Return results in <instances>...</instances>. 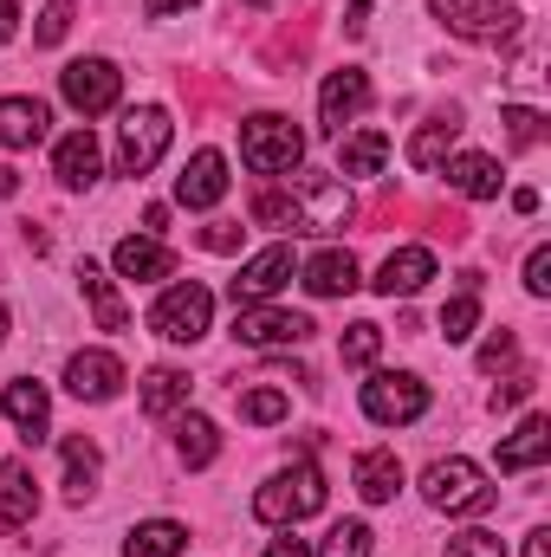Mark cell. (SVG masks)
Masks as SVG:
<instances>
[{
	"label": "cell",
	"instance_id": "bcb514c9",
	"mask_svg": "<svg viewBox=\"0 0 551 557\" xmlns=\"http://www.w3.org/2000/svg\"><path fill=\"white\" fill-rule=\"evenodd\" d=\"M13 26H20V0H0V46L13 39Z\"/></svg>",
	"mask_w": 551,
	"mask_h": 557
},
{
	"label": "cell",
	"instance_id": "9a60e30c",
	"mask_svg": "<svg viewBox=\"0 0 551 557\" xmlns=\"http://www.w3.org/2000/svg\"><path fill=\"white\" fill-rule=\"evenodd\" d=\"M0 409H7V421H13V428H20V441H26V447H39V441H46V416H52V403H46V383H33V376L7 383Z\"/></svg>",
	"mask_w": 551,
	"mask_h": 557
},
{
	"label": "cell",
	"instance_id": "83f0119b",
	"mask_svg": "<svg viewBox=\"0 0 551 557\" xmlns=\"http://www.w3.org/2000/svg\"><path fill=\"white\" fill-rule=\"evenodd\" d=\"M182 552H188V532L175 519H149L124 539V557H182Z\"/></svg>",
	"mask_w": 551,
	"mask_h": 557
},
{
	"label": "cell",
	"instance_id": "e0dca14e",
	"mask_svg": "<svg viewBox=\"0 0 551 557\" xmlns=\"http://www.w3.org/2000/svg\"><path fill=\"white\" fill-rule=\"evenodd\" d=\"M33 512H39L33 467H26V460H7V467H0V525L20 532V525H33Z\"/></svg>",
	"mask_w": 551,
	"mask_h": 557
},
{
	"label": "cell",
	"instance_id": "f35d334b",
	"mask_svg": "<svg viewBox=\"0 0 551 557\" xmlns=\"http://www.w3.org/2000/svg\"><path fill=\"white\" fill-rule=\"evenodd\" d=\"M448 557H506V539L500 532H461V539H448Z\"/></svg>",
	"mask_w": 551,
	"mask_h": 557
},
{
	"label": "cell",
	"instance_id": "5b68a950",
	"mask_svg": "<svg viewBox=\"0 0 551 557\" xmlns=\"http://www.w3.org/2000/svg\"><path fill=\"white\" fill-rule=\"evenodd\" d=\"M421 493H428V506H434V512H487V506H493L487 473H480L474 460H461V454L434 460V467L421 473Z\"/></svg>",
	"mask_w": 551,
	"mask_h": 557
},
{
	"label": "cell",
	"instance_id": "277c9868",
	"mask_svg": "<svg viewBox=\"0 0 551 557\" xmlns=\"http://www.w3.org/2000/svg\"><path fill=\"white\" fill-rule=\"evenodd\" d=\"M208 324H215V292H208V285H195V278L169 285V292L156 298V311H149V331H156V337H169V344H201V337H208Z\"/></svg>",
	"mask_w": 551,
	"mask_h": 557
},
{
	"label": "cell",
	"instance_id": "d6a6232c",
	"mask_svg": "<svg viewBox=\"0 0 551 557\" xmlns=\"http://www.w3.org/2000/svg\"><path fill=\"white\" fill-rule=\"evenodd\" d=\"M285 416H292V396L285 389H247L241 396V421H254V428H273Z\"/></svg>",
	"mask_w": 551,
	"mask_h": 557
},
{
	"label": "cell",
	"instance_id": "ffe728a7",
	"mask_svg": "<svg viewBox=\"0 0 551 557\" xmlns=\"http://www.w3.org/2000/svg\"><path fill=\"white\" fill-rule=\"evenodd\" d=\"M305 292H311V298H344V292H357V260H351L344 247L311 253V260H305Z\"/></svg>",
	"mask_w": 551,
	"mask_h": 557
},
{
	"label": "cell",
	"instance_id": "60d3db41",
	"mask_svg": "<svg viewBox=\"0 0 551 557\" xmlns=\"http://www.w3.org/2000/svg\"><path fill=\"white\" fill-rule=\"evenodd\" d=\"M532 389H539V376H532V370H519V376H506V383L493 389V409H513V403H526Z\"/></svg>",
	"mask_w": 551,
	"mask_h": 557
},
{
	"label": "cell",
	"instance_id": "ab89813d",
	"mask_svg": "<svg viewBox=\"0 0 551 557\" xmlns=\"http://www.w3.org/2000/svg\"><path fill=\"white\" fill-rule=\"evenodd\" d=\"M241 240H247V227H234V221H208V227H201V247H208V253H234Z\"/></svg>",
	"mask_w": 551,
	"mask_h": 557
},
{
	"label": "cell",
	"instance_id": "7dc6e473",
	"mask_svg": "<svg viewBox=\"0 0 551 557\" xmlns=\"http://www.w3.org/2000/svg\"><path fill=\"white\" fill-rule=\"evenodd\" d=\"M182 7H195V0H143L149 20H169V13H182Z\"/></svg>",
	"mask_w": 551,
	"mask_h": 557
},
{
	"label": "cell",
	"instance_id": "f5cc1de1",
	"mask_svg": "<svg viewBox=\"0 0 551 557\" xmlns=\"http://www.w3.org/2000/svg\"><path fill=\"white\" fill-rule=\"evenodd\" d=\"M0 344H7V305H0Z\"/></svg>",
	"mask_w": 551,
	"mask_h": 557
},
{
	"label": "cell",
	"instance_id": "6da1fadb",
	"mask_svg": "<svg viewBox=\"0 0 551 557\" xmlns=\"http://www.w3.org/2000/svg\"><path fill=\"white\" fill-rule=\"evenodd\" d=\"M254 512H260L267 525H298V519L325 512V473H318L311 460H298V467L273 473V480L254 493Z\"/></svg>",
	"mask_w": 551,
	"mask_h": 557
},
{
	"label": "cell",
	"instance_id": "ba28073f",
	"mask_svg": "<svg viewBox=\"0 0 551 557\" xmlns=\"http://www.w3.org/2000/svg\"><path fill=\"white\" fill-rule=\"evenodd\" d=\"M364 416L377 421V428H403V421H421V416H428V383H415V376H396V370L370 376V383H364Z\"/></svg>",
	"mask_w": 551,
	"mask_h": 557
},
{
	"label": "cell",
	"instance_id": "8fae6325",
	"mask_svg": "<svg viewBox=\"0 0 551 557\" xmlns=\"http://www.w3.org/2000/svg\"><path fill=\"white\" fill-rule=\"evenodd\" d=\"M364 104H370V78H364L357 65H344V72H331L325 91H318V124H325L331 137H344V124H351Z\"/></svg>",
	"mask_w": 551,
	"mask_h": 557
},
{
	"label": "cell",
	"instance_id": "52a82bcc",
	"mask_svg": "<svg viewBox=\"0 0 551 557\" xmlns=\"http://www.w3.org/2000/svg\"><path fill=\"white\" fill-rule=\"evenodd\" d=\"M59 91H65V104H72L78 117H105V111L118 104V91H124V72H118L111 59H72V65L59 72Z\"/></svg>",
	"mask_w": 551,
	"mask_h": 557
},
{
	"label": "cell",
	"instance_id": "4dcf8cb0",
	"mask_svg": "<svg viewBox=\"0 0 551 557\" xmlns=\"http://www.w3.org/2000/svg\"><path fill=\"white\" fill-rule=\"evenodd\" d=\"M78 292L91 298V311H98V331H124V324H131V318H124V305H118V292H111V278L98 273L91 260L78 267Z\"/></svg>",
	"mask_w": 551,
	"mask_h": 557
},
{
	"label": "cell",
	"instance_id": "cb8c5ba5",
	"mask_svg": "<svg viewBox=\"0 0 551 557\" xmlns=\"http://www.w3.org/2000/svg\"><path fill=\"white\" fill-rule=\"evenodd\" d=\"M448 188L467 195V201H493L500 195V162L493 156H454L448 162Z\"/></svg>",
	"mask_w": 551,
	"mask_h": 557
},
{
	"label": "cell",
	"instance_id": "4316f807",
	"mask_svg": "<svg viewBox=\"0 0 551 557\" xmlns=\"http://www.w3.org/2000/svg\"><path fill=\"white\" fill-rule=\"evenodd\" d=\"M91 486H98V441L72 434V441H65V499H72V506H85V499H91Z\"/></svg>",
	"mask_w": 551,
	"mask_h": 557
},
{
	"label": "cell",
	"instance_id": "f546056e",
	"mask_svg": "<svg viewBox=\"0 0 551 557\" xmlns=\"http://www.w3.org/2000/svg\"><path fill=\"white\" fill-rule=\"evenodd\" d=\"M338 162H344V175H383V162H390V137H383V131H357V137H344Z\"/></svg>",
	"mask_w": 551,
	"mask_h": 557
},
{
	"label": "cell",
	"instance_id": "7c38bea8",
	"mask_svg": "<svg viewBox=\"0 0 551 557\" xmlns=\"http://www.w3.org/2000/svg\"><path fill=\"white\" fill-rule=\"evenodd\" d=\"M65 389H72L78 403H111V396L124 389V363H118L111 350H78V357L65 363Z\"/></svg>",
	"mask_w": 551,
	"mask_h": 557
},
{
	"label": "cell",
	"instance_id": "30bf717a",
	"mask_svg": "<svg viewBox=\"0 0 551 557\" xmlns=\"http://www.w3.org/2000/svg\"><path fill=\"white\" fill-rule=\"evenodd\" d=\"M318 324L305 318V311H273V305H241V318H234V337L241 344H254V350H279V344H305Z\"/></svg>",
	"mask_w": 551,
	"mask_h": 557
},
{
	"label": "cell",
	"instance_id": "8992f818",
	"mask_svg": "<svg viewBox=\"0 0 551 557\" xmlns=\"http://www.w3.org/2000/svg\"><path fill=\"white\" fill-rule=\"evenodd\" d=\"M175 137L169 111L162 104H143V111H124V131H118V169L124 175H149L162 162V149Z\"/></svg>",
	"mask_w": 551,
	"mask_h": 557
},
{
	"label": "cell",
	"instance_id": "ee69618b",
	"mask_svg": "<svg viewBox=\"0 0 551 557\" xmlns=\"http://www.w3.org/2000/svg\"><path fill=\"white\" fill-rule=\"evenodd\" d=\"M267 557H311V545H305V539H292V532H279L273 545H267Z\"/></svg>",
	"mask_w": 551,
	"mask_h": 557
},
{
	"label": "cell",
	"instance_id": "74e56055",
	"mask_svg": "<svg viewBox=\"0 0 551 557\" xmlns=\"http://www.w3.org/2000/svg\"><path fill=\"white\" fill-rule=\"evenodd\" d=\"M72 13H78L72 0H52V7L39 13V33H33V46H59V39L72 33Z\"/></svg>",
	"mask_w": 551,
	"mask_h": 557
},
{
	"label": "cell",
	"instance_id": "4fadbf2b",
	"mask_svg": "<svg viewBox=\"0 0 551 557\" xmlns=\"http://www.w3.org/2000/svg\"><path fill=\"white\" fill-rule=\"evenodd\" d=\"M285 278H292V247H267L241 267V278L228 292H234V305H267L273 292H285Z\"/></svg>",
	"mask_w": 551,
	"mask_h": 557
},
{
	"label": "cell",
	"instance_id": "603a6c76",
	"mask_svg": "<svg viewBox=\"0 0 551 557\" xmlns=\"http://www.w3.org/2000/svg\"><path fill=\"white\" fill-rule=\"evenodd\" d=\"M551 454V421L546 416H526L513 441H500V473H526Z\"/></svg>",
	"mask_w": 551,
	"mask_h": 557
},
{
	"label": "cell",
	"instance_id": "44dd1931",
	"mask_svg": "<svg viewBox=\"0 0 551 557\" xmlns=\"http://www.w3.org/2000/svg\"><path fill=\"white\" fill-rule=\"evenodd\" d=\"M357 493H364L370 506H390V499L403 493V460H396L390 447H370V454H357Z\"/></svg>",
	"mask_w": 551,
	"mask_h": 557
},
{
	"label": "cell",
	"instance_id": "d6986e66",
	"mask_svg": "<svg viewBox=\"0 0 551 557\" xmlns=\"http://www.w3.org/2000/svg\"><path fill=\"white\" fill-rule=\"evenodd\" d=\"M46 124H52V111L39 98H0V149H33L46 137Z\"/></svg>",
	"mask_w": 551,
	"mask_h": 557
},
{
	"label": "cell",
	"instance_id": "816d5d0a",
	"mask_svg": "<svg viewBox=\"0 0 551 557\" xmlns=\"http://www.w3.org/2000/svg\"><path fill=\"white\" fill-rule=\"evenodd\" d=\"M13 188H20V175H13V169L0 162V195H13Z\"/></svg>",
	"mask_w": 551,
	"mask_h": 557
},
{
	"label": "cell",
	"instance_id": "e575fe53",
	"mask_svg": "<svg viewBox=\"0 0 551 557\" xmlns=\"http://www.w3.org/2000/svg\"><path fill=\"white\" fill-rule=\"evenodd\" d=\"M500 124H506V143H513V149H532V143L546 137V117H539L532 104H506Z\"/></svg>",
	"mask_w": 551,
	"mask_h": 557
},
{
	"label": "cell",
	"instance_id": "c3c4849f",
	"mask_svg": "<svg viewBox=\"0 0 551 557\" xmlns=\"http://www.w3.org/2000/svg\"><path fill=\"white\" fill-rule=\"evenodd\" d=\"M513 214H539V188H513Z\"/></svg>",
	"mask_w": 551,
	"mask_h": 557
},
{
	"label": "cell",
	"instance_id": "2e32d148",
	"mask_svg": "<svg viewBox=\"0 0 551 557\" xmlns=\"http://www.w3.org/2000/svg\"><path fill=\"white\" fill-rule=\"evenodd\" d=\"M428 278H434V253H428V247H396V253L383 260V273H377V292H383V298H415Z\"/></svg>",
	"mask_w": 551,
	"mask_h": 557
},
{
	"label": "cell",
	"instance_id": "681fc988",
	"mask_svg": "<svg viewBox=\"0 0 551 557\" xmlns=\"http://www.w3.org/2000/svg\"><path fill=\"white\" fill-rule=\"evenodd\" d=\"M143 227H149V234H162V227H169V208H162V201H149V208H143Z\"/></svg>",
	"mask_w": 551,
	"mask_h": 557
},
{
	"label": "cell",
	"instance_id": "ac0fdd59",
	"mask_svg": "<svg viewBox=\"0 0 551 557\" xmlns=\"http://www.w3.org/2000/svg\"><path fill=\"white\" fill-rule=\"evenodd\" d=\"M118 273L124 278H137V285H149V278H169L175 273V253L156 240V234H131V240H118Z\"/></svg>",
	"mask_w": 551,
	"mask_h": 557
},
{
	"label": "cell",
	"instance_id": "7402d4cb",
	"mask_svg": "<svg viewBox=\"0 0 551 557\" xmlns=\"http://www.w3.org/2000/svg\"><path fill=\"white\" fill-rule=\"evenodd\" d=\"M52 175H59L65 188H91V182H98V137H91V131L59 137V149H52Z\"/></svg>",
	"mask_w": 551,
	"mask_h": 557
},
{
	"label": "cell",
	"instance_id": "7bdbcfd3",
	"mask_svg": "<svg viewBox=\"0 0 551 557\" xmlns=\"http://www.w3.org/2000/svg\"><path fill=\"white\" fill-rule=\"evenodd\" d=\"M513 350H519V344H513V331L487 337V344H480V370H500V363H513Z\"/></svg>",
	"mask_w": 551,
	"mask_h": 557
},
{
	"label": "cell",
	"instance_id": "d4e9b609",
	"mask_svg": "<svg viewBox=\"0 0 551 557\" xmlns=\"http://www.w3.org/2000/svg\"><path fill=\"white\" fill-rule=\"evenodd\" d=\"M474 324H480V273H461V292L441 305V337L461 344V337H474Z\"/></svg>",
	"mask_w": 551,
	"mask_h": 557
},
{
	"label": "cell",
	"instance_id": "f1b7e54d",
	"mask_svg": "<svg viewBox=\"0 0 551 557\" xmlns=\"http://www.w3.org/2000/svg\"><path fill=\"white\" fill-rule=\"evenodd\" d=\"M175 454H182V467H208V460L221 454L215 421H208V416H182V421H175Z\"/></svg>",
	"mask_w": 551,
	"mask_h": 557
},
{
	"label": "cell",
	"instance_id": "3957f363",
	"mask_svg": "<svg viewBox=\"0 0 551 557\" xmlns=\"http://www.w3.org/2000/svg\"><path fill=\"white\" fill-rule=\"evenodd\" d=\"M285 195H292V227H305V234H338L357 214V201L338 175H298Z\"/></svg>",
	"mask_w": 551,
	"mask_h": 557
},
{
	"label": "cell",
	"instance_id": "b9f144b4",
	"mask_svg": "<svg viewBox=\"0 0 551 557\" xmlns=\"http://www.w3.org/2000/svg\"><path fill=\"white\" fill-rule=\"evenodd\" d=\"M526 292H532V298L551 292V247H532V260H526Z\"/></svg>",
	"mask_w": 551,
	"mask_h": 557
},
{
	"label": "cell",
	"instance_id": "1f68e13d",
	"mask_svg": "<svg viewBox=\"0 0 551 557\" xmlns=\"http://www.w3.org/2000/svg\"><path fill=\"white\" fill-rule=\"evenodd\" d=\"M188 403V376L182 370H149L143 376V416H169Z\"/></svg>",
	"mask_w": 551,
	"mask_h": 557
},
{
	"label": "cell",
	"instance_id": "9c48e42d",
	"mask_svg": "<svg viewBox=\"0 0 551 557\" xmlns=\"http://www.w3.org/2000/svg\"><path fill=\"white\" fill-rule=\"evenodd\" d=\"M441 20H448V33H467V39H513L519 26H526V13L519 7H493V0H428Z\"/></svg>",
	"mask_w": 551,
	"mask_h": 557
},
{
	"label": "cell",
	"instance_id": "836d02e7",
	"mask_svg": "<svg viewBox=\"0 0 551 557\" xmlns=\"http://www.w3.org/2000/svg\"><path fill=\"white\" fill-rule=\"evenodd\" d=\"M370 545H377V539H370V525H364V519H344V525H331V532H325V552H318V557H370Z\"/></svg>",
	"mask_w": 551,
	"mask_h": 557
},
{
	"label": "cell",
	"instance_id": "7a4b0ae2",
	"mask_svg": "<svg viewBox=\"0 0 551 557\" xmlns=\"http://www.w3.org/2000/svg\"><path fill=\"white\" fill-rule=\"evenodd\" d=\"M298 156H305V137H298V124H292V117L260 111V117H247V124H241V162H247L254 175H292V169H298Z\"/></svg>",
	"mask_w": 551,
	"mask_h": 557
},
{
	"label": "cell",
	"instance_id": "8d00e7d4",
	"mask_svg": "<svg viewBox=\"0 0 551 557\" xmlns=\"http://www.w3.org/2000/svg\"><path fill=\"white\" fill-rule=\"evenodd\" d=\"M254 221L260 227H292V195L285 188H260L254 195Z\"/></svg>",
	"mask_w": 551,
	"mask_h": 557
},
{
	"label": "cell",
	"instance_id": "d590c367",
	"mask_svg": "<svg viewBox=\"0 0 551 557\" xmlns=\"http://www.w3.org/2000/svg\"><path fill=\"white\" fill-rule=\"evenodd\" d=\"M377 350H383V331H377L370 318L344 331V363H351V370H364V363H377Z\"/></svg>",
	"mask_w": 551,
	"mask_h": 557
},
{
	"label": "cell",
	"instance_id": "f907efd6",
	"mask_svg": "<svg viewBox=\"0 0 551 557\" xmlns=\"http://www.w3.org/2000/svg\"><path fill=\"white\" fill-rule=\"evenodd\" d=\"M526 557H551V532H532L526 539Z\"/></svg>",
	"mask_w": 551,
	"mask_h": 557
},
{
	"label": "cell",
	"instance_id": "5bb4252c",
	"mask_svg": "<svg viewBox=\"0 0 551 557\" xmlns=\"http://www.w3.org/2000/svg\"><path fill=\"white\" fill-rule=\"evenodd\" d=\"M221 195H228V162H221L215 149L188 156V169L175 175V201H182V208H215Z\"/></svg>",
	"mask_w": 551,
	"mask_h": 557
},
{
	"label": "cell",
	"instance_id": "f6af8a7d",
	"mask_svg": "<svg viewBox=\"0 0 551 557\" xmlns=\"http://www.w3.org/2000/svg\"><path fill=\"white\" fill-rule=\"evenodd\" d=\"M370 26V0H351V13H344V33H364Z\"/></svg>",
	"mask_w": 551,
	"mask_h": 557
},
{
	"label": "cell",
	"instance_id": "484cf974",
	"mask_svg": "<svg viewBox=\"0 0 551 557\" xmlns=\"http://www.w3.org/2000/svg\"><path fill=\"white\" fill-rule=\"evenodd\" d=\"M454 137H461V117L454 111H441V117H428L421 131H415V143H409V162L428 175V169H441V156L454 149Z\"/></svg>",
	"mask_w": 551,
	"mask_h": 557
}]
</instances>
